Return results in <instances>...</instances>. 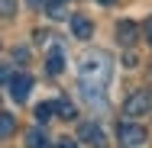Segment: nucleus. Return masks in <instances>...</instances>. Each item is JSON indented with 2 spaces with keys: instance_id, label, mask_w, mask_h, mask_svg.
Listing matches in <instances>:
<instances>
[{
  "instance_id": "1",
  "label": "nucleus",
  "mask_w": 152,
  "mask_h": 148,
  "mask_svg": "<svg viewBox=\"0 0 152 148\" xmlns=\"http://www.w3.org/2000/svg\"><path fill=\"white\" fill-rule=\"evenodd\" d=\"M110 74H113V58L104 48L88 52L78 61V90L91 106H104V90L110 84Z\"/></svg>"
},
{
  "instance_id": "2",
  "label": "nucleus",
  "mask_w": 152,
  "mask_h": 148,
  "mask_svg": "<svg viewBox=\"0 0 152 148\" xmlns=\"http://www.w3.org/2000/svg\"><path fill=\"white\" fill-rule=\"evenodd\" d=\"M123 113L133 116V119L152 113V93H149V90H133V93L126 97V103H123Z\"/></svg>"
},
{
  "instance_id": "3",
  "label": "nucleus",
  "mask_w": 152,
  "mask_h": 148,
  "mask_svg": "<svg viewBox=\"0 0 152 148\" xmlns=\"http://www.w3.org/2000/svg\"><path fill=\"white\" fill-rule=\"evenodd\" d=\"M146 139H149V132L142 129V126H136V122H120V142L123 148H142L146 145Z\"/></svg>"
},
{
  "instance_id": "4",
  "label": "nucleus",
  "mask_w": 152,
  "mask_h": 148,
  "mask_svg": "<svg viewBox=\"0 0 152 148\" xmlns=\"http://www.w3.org/2000/svg\"><path fill=\"white\" fill-rule=\"evenodd\" d=\"M29 93H32V77L29 74H13V77H10V97H13L16 103H23Z\"/></svg>"
},
{
  "instance_id": "5",
  "label": "nucleus",
  "mask_w": 152,
  "mask_h": 148,
  "mask_svg": "<svg viewBox=\"0 0 152 148\" xmlns=\"http://www.w3.org/2000/svg\"><path fill=\"white\" fill-rule=\"evenodd\" d=\"M65 71V52H61V45H52L49 52H45V74H61Z\"/></svg>"
},
{
  "instance_id": "6",
  "label": "nucleus",
  "mask_w": 152,
  "mask_h": 148,
  "mask_svg": "<svg viewBox=\"0 0 152 148\" xmlns=\"http://www.w3.org/2000/svg\"><path fill=\"white\" fill-rule=\"evenodd\" d=\"M81 139H84L88 145H94V148H107V135H104V129L94 126V122L81 126Z\"/></svg>"
},
{
  "instance_id": "7",
  "label": "nucleus",
  "mask_w": 152,
  "mask_h": 148,
  "mask_svg": "<svg viewBox=\"0 0 152 148\" xmlns=\"http://www.w3.org/2000/svg\"><path fill=\"white\" fill-rule=\"evenodd\" d=\"M71 35H75V39H91L94 35V23L88 16H71Z\"/></svg>"
},
{
  "instance_id": "8",
  "label": "nucleus",
  "mask_w": 152,
  "mask_h": 148,
  "mask_svg": "<svg viewBox=\"0 0 152 148\" xmlns=\"http://www.w3.org/2000/svg\"><path fill=\"white\" fill-rule=\"evenodd\" d=\"M117 39H120L123 45H133V42H136V23L120 19V23H117Z\"/></svg>"
},
{
  "instance_id": "9",
  "label": "nucleus",
  "mask_w": 152,
  "mask_h": 148,
  "mask_svg": "<svg viewBox=\"0 0 152 148\" xmlns=\"http://www.w3.org/2000/svg\"><path fill=\"white\" fill-rule=\"evenodd\" d=\"M26 148H49V139L42 129H29L26 132Z\"/></svg>"
},
{
  "instance_id": "10",
  "label": "nucleus",
  "mask_w": 152,
  "mask_h": 148,
  "mask_svg": "<svg viewBox=\"0 0 152 148\" xmlns=\"http://www.w3.org/2000/svg\"><path fill=\"white\" fill-rule=\"evenodd\" d=\"M16 132V119H13V113H0V139H10Z\"/></svg>"
},
{
  "instance_id": "11",
  "label": "nucleus",
  "mask_w": 152,
  "mask_h": 148,
  "mask_svg": "<svg viewBox=\"0 0 152 148\" xmlns=\"http://www.w3.org/2000/svg\"><path fill=\"white\" fill-rule=\"evenodd\" d=\"M55 116H58V119H75V106H71V100L61 97L58 103H55Z\"/></svg>"
},
{
  "instance_id": "12",
  "label": "nucleus",
  "mask_w": 152,
  "mask_h": 148,
  "mask_svg": "<svg viewBox=\"0 0 152 148\" xmlns=\"http://www.w3.org/2000/svg\"><path fill=\"white\" fill-rule=\"evenodd\" d=\"M52 116H55V103H39L36 106V119L39 122H49Z\"/></svg>"
},
{
  "instance_id": "13",
  "label": "nucleus",
  "mask_w": 152,
  "mask_h": 148,
  "mask_svg": "<svg viewBox=\"0 0 152 148\" xmlns=\"http://www.w3.org/2000/svg\"><path fill=\"white\" fill-rule=\"evenodd\" d=\"M45 13H49L52 19H61V16H65V0H49V3H45Z\"/></svg>"
},
{
  "instance_id": "14",
  "label": "nucleus",
  "mask_w": 152,
  "mask_h": 148,
  "mask_svg": "<svg viewBox=\"0 0 152 148\" xmlns=\"http://www.w3.org/2000/svg\"><path fill=\"white\" fill-rule=\"evenodd\" d=\"M55 148H78V145H75V139H58Z\"/></svg>"
},
{
  "instance_id": "15",
  "label": "nucleus",
  "mask_w": 152,
  "mask_h": 148,
  "mask_svg": "<svg viewBox=\"0 0 152 148\" xmlns=\"http://www.w3.org/2000/svg\"><path fill=\"white\" fill-rule=\"evenodd\" d=\"M0 84H10V71H7L3 64H0Z\"/></svg>"
},
{
  "instance_id": "16",
  "label": "nucleus",
  "mask_w": 152,
  "mask_h": 148,
  "mask_svg": "<svg viewBox=\"0 0 152 148\" xmlns=\"http://www.w3.org/2000/svg\"><path fill=\"white\" fill-rule=\"evenodd\" d=\"M146 32H149V42H152V19L146 23Z\"/></svg>"
},
{
  "instance_id": "17",
  "label": "nucleus",
  "mask_w": 152,
  "mask_h": 148,
  "mask_svg": "<svg viewBox=\"0 0 152 148\" xmlns=\"http://www.w3.org/2000/svg\"><path fill=\"white\" fill-rule=\"evenodd\" d=\"M97 3H104V6H110V3H113V0H97Z\"/></svg>"
}]
</instances>
